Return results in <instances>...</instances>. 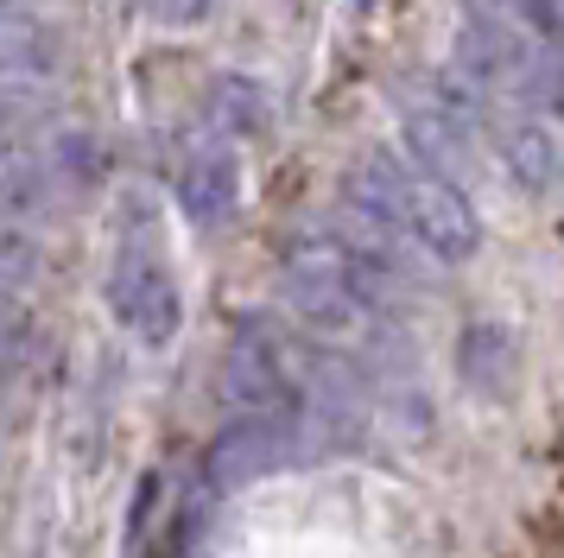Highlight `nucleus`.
<instances>
[{"mask_svg":"<svg viewBox=\"0 0 564 558\" xmlns=\"http://www.w3.org/2000/svg\"><path fill=\"white\" fill-rule=\"evenodd\" d=\"M356 7H375V0H356Z\"/></svg>","mask_w":564,"mask_h":558,"instance_id":"dca6fc26","label":"nucleus"},{"mask_svg":"<svg viewBox=\"0 0 564 558\" xmlns=\"http://www.w3.org/2000/svg\"><path fill=\"white\" fill-rule=\"evenodd\" d=\"M223 400L235 419H254L273 431H305V375L292 368V350L273 330V318H235L229 355H223Z\"/></svg>","mask_w":564,"mask_h":558,"instance_id":"f257e3e1","label":"nucleus"},{"mask_svg":"<svg viewBox=\"0 0 564 558\" xmlns=\"http://www.w3.org/2000/svg\"><path fill=\"white\" fill-rule=\"evenodd\" d=\"M508 355H513L508 330H501V324H476L469 336H463V375H469V380H476V375H501V368H508Z\"/></svg>","mask_w":564,"mask_h":558,"instance_id":"f8f14e48","label":"nucleus"},{"mask_svg":"<svg viewBox=\"0 0 564 558\" xmlns=\"http://www.w3.org/2000/svg\"><path fill=\"white\" fill-rule=\"evenodd\" d=\"M153 13L165 25H197L209 13V0H153Z\"/></svg>","mask_w":564,"mask_h":558,"instance_id":"4468645a","label":"nucleus"},{"mask_svg":"<svg viewBox=\"0 0 564 558\" xmlns=\"http://www.w3.org/2000/svg\"><path fill=\"white\" fill-rule=\"evenodd\" d=\"M400 127H406V147H412V165L419 172H437L457 184V172L469 165V127H457L444 108H437L425 89L400 101Z\"/></svg>","mask_w":564,"mask_h":558,"instance_id":"423d86ee","label":"nucleus"},{"mask_svg":"<svg viewBox=\"0 0 564 558\" xmlns=\"http://www.w3.org/2000/svg\"><path fill=\"white\" fill-rule=\"evenodd\" d=\"M0 7H26V0H0Z\"/></svg>","mask_w":564,"mask_h":558,"instance_id":"2eb2a0df","label":"nucleus"},{"mask_svg":"<svg viewBox=\"0 0 564 558\" xmlns=\"http://www.w3.org/2000/svg\"><path fill=\"white\" fill-rule=\"evenodd\" d=\"M285 444H292V438H285V431H273V426L229 419V426H223V438L209 444V482H216V489H241V482H254L260 470H273Z\"/></svg>","mask_w":564,"mask_h":558,"instance_id":"0eeeda50","label":"nucleus"},{"mask_svg":"<svg viewBox=\"0 0 564 558\" xmlns=\"http://www.w3.org/2000/svg\"><path fill=\"white\" fill-rule=\"evenodd\" d=\"M108 311H115V324L128 330V336H140V343H172L184 324V292L178 279H172V267L159 260L153 242H121L115 248V267H108Z\"/></svg>","mask_w":564,"mask_h":558,"instance_id":"f03ea898","label":"nucleus"},{"mask_svg":"<svg viewBox=\"0 0 564 558\" xmlns=\"http://www.w3.org/2000/svg\"><path fill=\"white\" fill-rule=\"evenodd\" d=\"M241 203V172H235V152L216 140V147H191L178 165V210L197 228H216L235 216Z\"/></svg>","mask_w":564,"mask_h":558,"instance_id":"20e7f679","label":"nucleus"},{"mask_svg":"<svg viewBox=\"0 0 564 558\" xmlns=\"http://www.w3.org/2000/svg\"><path fill=\"white\" fill-rule=\"evenodd\" d=\"M64 71V39L45 13L0 7V83H52Z\"/></svg>","mask_w":564,"mask_h":558,"instance_id":"39448f33","label":"nucleus"},{"mask_svg":"<svg viewBox=\"0 0 564 558\" xmlns=\"http://www.w3.org/2000/svg\"><path fill=\"white\" fill-rule=\"evenodd\" d=\"M495 152H501V172L527 191V197H545V191H558L564 178V147L552 121H539V115H513V121H495Z\"/></svg>","mask_w":564,"mask_h":558,"instance_id":"7ed1b4c3","label":"nucleus"},{"mask_svg":"<svg viewBox=\"0 0 564 558\" xmlns=\"http://www.w3.org/2000/svg\"><path fill=\"white\" fill-rule=\"evenodd\" d=\"M204 115H209V127H216L223 140H254V133H267V121H273L267 89H260L254 76H241V71H223L216 83H209Z\"/></svg>","mask_w":564,"mask_h":558,"instance_id":"1a4fd4ad","label":"nucleus"},{"mask_svg":"<svg viewBox=\"0 0 564 558\" xmlns=\"http://www.w3.org/2000/svg\"><path fill=\"white\" fill-rule=\"evenodd\" d=\"M39 267H45V254L32 242V228L0 216V286H26V279H39Z\"/></svg>","mask_w":564,"mask_h":558,"instance_id":"9b49d317","label":"nucleus"},{"mask_svg":"<svg viewBox=\"0 0 564 558\" xmlns=\"http://www.w3.org/2000/svg\"><path fill=\"white\" fill-rule=\"evenodd\" d=\"M52 121V101L39 83H0V140H32Z\"/></svg>","mask_w":564,"mask_h":558,"instance_id":"9d476101","label":"nucleus"},{"mask_svg":"<svg viewBox=\"0 0 564 558\" xmlns=\"http://www.w3.org/2000/svg\"><path fill=\"white\" fill-rule=\"evenodd\" d=\"M52 197H57L52 159L26 140H0V216L26 223L39 210H52Z\"/></svg>","mask_w":564,"mask_h":558,"instance_id":"6e6552de","label":"nucleus"},{"mask_svg":"<svg viewBox=\"0 0 564 558\" xmlns=\"http://www.w3.org/2000/svg\"><path fill=\"white\" fill-rule=\"evenodd\" d=\"M26 336H32V311H26V299H20L13 286H0V362H13V355L26 350Z\"/></svg>","mask_w":564,"mask_h":558,"instance_id":"ddd939ff","label":"nucleus"}]
</instances>
